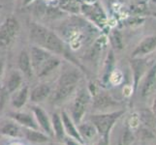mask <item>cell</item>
<instances>
[{
  "label": "cell",
  "instance_id": "3",
  "mask_svg": "<svg viewBox=\"0 0 156 145\" xmlns=\"http://www.w3.org/2000/svg\"><path fill=\"white\" fill-rule=\"evenodd\" d=\"M19 32V22L15 18H9L0 27V47L7 48L14 42Z\"/></svg>",
  "mask_w": 156,
  "mask_h": 145
},
{
  "label": "cell",
  "instance_id": "9",
  "mask_svg": "<svg viewBox=\"0 0 156 145\" xmlns=\"http://www.w3.org/2000/svg\"><path fill=\"white\" fill-rule=\"evenodd\" d=\"M10 117L12 118L14 121H16L18 124L23 125L25 128L29 129H35L38 130V123H37L36 119L29 113H23V112H12L10 113Z\"/></svg>",
  "mask_w": 156,
  "mask_h": 145
},
{
  "label": "cell",
  "instance_id": "22",
  "mask_svg": "<svg viewBox=\"0 0 156 145\" xmlns=\"http://www.w3.org/2000/svg\"><path fill=\"white\" fill-rule=\"evenodd\" d=\"M112 104V101L107 95H98L95 99V106L97 107H104L111 105Z\"/></svg>",
  "mask_w": 156,
  "mask_h": 145
},
{
  "label": "cell",
  "instance_id": "1",
  "mask_svg": "<svg viewBox=\"0 0 156 145\" xmlns=\"http://www.w3.org/2000/svg\"><path fill=\"white\" fill-rule=\"evenodd\" d=\"M29 38L34 46L49 50L55 54H62L64 52V43L59 37L46 28L45 26L32 22L29 26Z\"/></svg>",
  "mask_w": 156,
  "mask_h": 145
},
{
  "label": "cell",
  "instance_id": "21",
  "mask_svg": "<svg viewBox=\"0 0 156 145\" xmlns=\"http://www.w3.org/2000/svg\"><path fill=\"white\" fill-rule=\"evenodd\" d=\"M111 41L112 44L115 47L116 50H121L123 47V41H122V36L119 31L115 30L111 35Z\"/></svg>",
  "mask_w": 156,
  "mask_h": 145
},
{
  "label": "cell",
  "instance_id": "19",
  "mask_svg": "<svg viewBox=\"0 0 156 145\" xmlns=\"http://www.w3.org/2000/svg\"><path fill=\"white\" fill-rule=\"evenodd\" d=\"M51 128L53 133H55L58 139H62L64 137V135H65V131H64L61 116L58 113H53L51 115Z\"/></svg>",
  "mask_w": 156,
  "mask_h": 145
},
{
  "label": "cell",
  "instance_id": "5",
  "mask_svg": "<svg viewBox=\"0 0 156 145\" xmlns=\"http://www.w3.org/2000/svg\"><path fill=\"white\" fill-rule=\"evenodd\" d=\"M29 55H30V60H31V65H32V69H33V72L37 74L40 71V69L43 67V65L53 55V53L45 50V48L33 46L30 48Z\"/></svg>",
  "mask_w": 156,
  "mask_h": 145
},
{
  "label": "cell",
  "instance_id": "12",
  "mask_svg": "<svg viewBox=\"0 0 156 145\" xmlns=\"http://www.w3.org/2000/svg\"><path fill=\"white\" fill-rule=\"evenodd\" d=\"M29 96V90L28 86H23L20 87L18 90H16L14 93H12V98H11V102L12 105L16 109H20L23 107L25 103L27 102Z\"/></svg>",
  "mask_w": 156,
  "mask_h": 145
},
{
  "label": "cell",
  "instance_id": "28",
  "mask_svg": "<svg viewBox=\"0 0 156 145\" xmlns=\"http://www.w3.org/2000/svg\"><path fill=\"white\" fill-rule=\"evenodd\" d=\"M153 2H155V3H156V0H153Z\"/></svg>",
  "mask_w": 156,
  "mask_h": 145
},
{
  "label": "cell",
  "instance_id": "18",
  "mask_svg": "<svg viewBox=\"0 0 156 145\" xmlns=\"http://www.w3.org/2000/svg\"><path fill=\"white\" fill-rule=\"evenodd\" d=\"M79 74L76 72H66L59 78L57 86H77Z\"/></svg>",
  "mask_w": 156,
  "mask_h": 145
},
{
  "label": "cell",
  "instance_id": "6",
  "mask_svg": "<svg viewBox=\"0 0 156 145\" xmlns=\"http://www.w3.org/2000/svg\"><path fill=\"white\" fill-rule=\"evenodd\" d=\"M156 50V36H148L146 37L140 44L136 47V48L132 52V57H141L151 53Z\"/></svg>",
  "mask_w": 156,
  "mask_h": 145
},
{
  "label": "cell",
  "instance_id": "13",
  "mask_svg": "<svg viewBox=\"0 0 156 145\" xmlns=\"http://www.w3.org/2000/svg\"><path fill=\"white\" fill-rule=\"evenodd\" d=\"M18 64L20 73L26 78H30L32 77V74H33V69H32V65H31L30 55L26 50H23L20 52Z\"/></svg>",
  "mask_w": 156,
  "mask_h": 145
},
{
  "label": "cell",
  "instance_id": "23",
  "mask_svg": "<svg viewBox=\"0 0 156 145\" xmlns=\"http://www.w3.org/2000/svg\"><path fill=\"white\" fill-rule=\"evenodd\" d=\"M152 116H153V119H154V125L156 127V95H155V98H154V102H153V105H152Z\"/></svg>",
  "mask_w": 156,
  "mask_h": 145
},
{
  "label": "cell",
  "instance_id": "14",
  "mask_svg": "<svg viewBox=\"0 0 156 145\" xmlns=\"http://www.w3.org/2000/svg\"><path fill=\"white\" fill-rule=\"evenodd\" d=\"M0 133L5 136H13V137H20L23 135L21 129L16 121H9L3 123V125L0 128Z\"/></svg>",
  "mask_w": 156,
  "mask_h": 145
},
{
  "label": "cell",
  "instance_id": "7",
  "mask_svg": "<svg viewBox=\"0 0 156 145\" xmlns=\"http://www.w3.org/2000/svg\"><path fill=\"white\" fill-rule=\"evenodd\" d=\"M32 110L35 116V119L38 123V125L46 132L49 136H53V131L51 128V122L50 118L48 117V114L45 112L44 109H42L40 106L34 105L32 106Z\"/></svg>",
  "mask_w": 156,
  "mask_h": 145
},
{
  "label": "cell",
  "instance_id": "26",
  "mask_svg": "<svg viewBox=\"0 0 156 145\" xmlns=\"http://www.w3.org/2000/svg\"><path fill=\"white\" fill-rule=\"evenodd\" d=\"M33 0H24L23 1V5H28V4H30Z\"/></svg>",
  "mask_w": 156,
  "mask_h": 145
},
{
  "label": "cell",
  "instance_id": "16",
  "mask_svg": "<svg viewBox=\"0 0 156 145\" xmlns=\"http://www.w3.org/2000/svg\"><path fill=\"white\" fill-rule=\"evenodd\" d=\"M21 83H23V74L19 71H14L10 74L7 80V90L9 93H14L16 90H18Z\"/></svg>",
  "mask_w": 156,
  "mask_h": 145
},
{
  "label": "cell",
  "instance_id": "8",
  "mask_svg": "<svg viewBox=\"0 0 156 145\" xmlns=\"http://www.w3.org/2000/svg\"><path fill=\"white\" fill-rule=\"evenodd\" d=\"M156 88V64L151 67L148 73L147 74V77L144 78L141 93L143 97H148L153 93V91Z\"/></svg>",
  "mask_w": 156,
  "mask_h": 145
},
{
  "label": "cell",
  "instance_id": "15",
  "mask_svg": "<svg viewBox=\"0 0 156 145\" xmlns=\"http://www.w3.org/2000/svg\"><path fill=\"white\" fill-rule=\"evenodd\" d=\"M24 136L26 139H28L31 142H35V143H44L49 141V137L46 135H44L43 133L39 132L38 130H35V129H29V128H25L24 129Z\"/></svg>",
  "mask_w": 156,
  "mask_h": 145
},
{
  "label": "cell",
  "instance_id": "2",
  "mask_svg": "<svg viewBox=\"0 0 156 145\" xmlns=\"http://www.w3.org/2000/svg\"><path fill=\"white\" fill-rule=\"evenodd\" d=\"M123 113V111H115L112 113H105V114H95L90 116V122L92 123L95 127L97 133L104 137L105 141H108L109 133L112 127L114 126L115 122L119 118Z\"/></svg>",
  "mask_w": 156,
  "mask_h": 145
},
{
  "label": "cell",
  "instance_id": "10",
  "mask_svg": "<svg viewBox=\"0 0 156 145\" xmlns=\"http://www.w3.org/2000/svg\"><path fill=\"white\" fill-rule=\"evenodd\" d=\"M61 120L63 123V127H64V131L67 133V135H69L70 136H72L74 139H76L77 141L83 143V140L82 136H80V133L78 132V129L75 127V124L72 120V118L70 117L65 111L61 112Z\"/></svg>",
  "mask_w": 156,
  "mask_h": 145
},
{
  "label": "cell",
  "instance_id": "11",
  "mask_svg": "<svg viewBox=\"0 0 156 145\" xmlns=\"http://www.w3.org/2000/svg\"><path fill=\"white\" fill-rule=\"evenodd\" d=\"M51 87L48 84H39L31 91L30 100L32 103L39 104L44 102L51 95Z\"/></svg>",
  "mask_w": 156,
  "mask_h": 145
},
{
  "label": "cell",
  "instance_id": "20",
  "mask_svg": "<svg viewBox=\"0 0 156 145\" xmlns=\"http://www.w3.org/2000/svg\"><path fill=\"white\" fill-rule=\"evenodd\" d=\"M78 132L83 139H87V140L92 139L97 133V131L92 123H84V124L79 125Z\"/></svg>",
  "mask_w": 156,
  "mask_h": 145
},
{
  "label": "cell",
  "instance_id": "24",
  "mask_svg": "<svg viewBox=\"0 0 156 145\" xmlns=\"http://www.w3.org/2000/svg\"><path fill=\"white\" fill-rule=\"evenodd\" d=\"M3 72V61H2V59L0 58V74H2Z\"/></svg>",
  "mask_w": 156,
  "mask_h": 145
},
{
  "label": "cell",
  "instance_id": "4",
  "mask_svg": "<svg viewBox=\"0 0 156 145\" xmlns=\"http://www.w3.org/2000/svg\"><path fill=\"white\" fill-rule=\"evenodd\" d=\"M89 97L85 90H82L75 98L72 107H71V118L74 123L78 125L82 120V118L87 109V105L88 104Z\"/></svg>",
  "mask_w": 156,
  "mask_h": 145
},
{
  "label": "cell",
  "instance_id": "25",
  "mask_svg": "<svg viewBox=\"0 0 156 145\" xmlns=\"http://www.w3.org/2000/svg\"><path fill=\"white\" fill-rule=\"evenodd\" d=\"M67 144L68 145H79L78 144V142H75V141H73V140H67Z\"/></svg>",
  "mask_w": 156,
  "mask_h": 145
},
{
  "label": "cell",
  "instance_id": "27",
  "mask_svg": "<svg viewBox=\"0 0 156 145\" xmlns=\"http://www.w3.org/2000/svg\"><path fill=\"white\" fill-rule=\"evenodd\" d=\"M153 16H155V17H156V13H154V14H153Z\"/></svg>",
  "mask_w": 156,
  "mask_h": 145
},
{
  "label": "cell",
  "instance_id": "17",
  "mask_svg": "<svg viewBox=\"0 0 156 145\" xmlns=\"http://www.w3.org/2000/svg\"><path fill=\"white\" fill-rule=\"evenodd\" d=\"M60 64V59H59L58 57L52 55L49 60H48L44 65H43V67L40 69V71L37 73L36 74L38 77L42 78V77H45V76H48L49 74H51L53 70L56 69L58 67V65Z\"/></svg>",
  "mask_w": 156,
  "mask_h": 145
}]
</instances>
